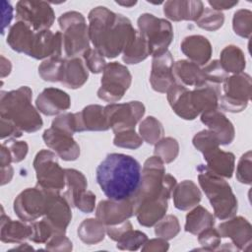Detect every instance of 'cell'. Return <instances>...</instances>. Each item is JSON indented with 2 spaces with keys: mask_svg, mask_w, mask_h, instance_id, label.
Here are the masks:
<instances>
[{
  "mask_svg": "<svg viewBox=\"0 0 252 252\" xmlns=\"http://www.w3.org/2000/svg\"><path fill=\"white\" fill-rule=\"evenodd\" d=\"M35 105L39 112L50 116L69 109L71 99L67 93L56 88H47L38 94Z\"/></svg>",
  "mask_w": 252,
  "mask_h": 252,
  "instance_id": "d6986e66",
  "label": "cell"
},
{
  "mask_svg": "<svg viewBox=\"0 0 252 252\" xmlns=\"http://www.w3.org/2000/svg\"><path fill=\"white\" fill-rule=\"evenodd\" d=\"M202 70V83L200 86L208 84L220 86L227 78V73L223 70L219 60H213L205 65ZM199 87V86H198Z\"/></svg>",
  "mask_w": 252,
  "mask_h": 252,
  "instance_id": "8d00e7d4",
  "label": "cell"
},
{
  "mask_svg": "<svg viewBox=\"0 0 252 252\" xmlns=\"http://www.w3.org/2000/svg\"><path fill=\"white\" fill-rule=\"evenodd\" d=\"M116 3L118 5L127 7V8H131L137 4V1H116Z\"/></svg>",
  "mask_w": 252,
  "mask_h": 252,
  "instance_id": "be15d7a7",
  "label": "cell"
},
{
  "mask_svg": "<svg viewBox=\"0 0 252 252\" xmlns=\"http://www.w3.org/2000/svg\"><path fill=\"white\" fill-rule=\"evenodd\" d=\"M122 60L127 64H137L151 55L149 44L145 36L137 31L134 39L127 45L122 53Z\"/></svg>",
  "mask_w": 252,
  "mask_h": 252,
  "instance_id": "d6a6232c",
  "label": "cell"
},
{
  "mask_svg": "<svg viewBox=\"0 0 252 252\" xmlns=\"http://www.w3.org/2000/svg\"><path fill=\"white\" fill-rule=\"evenodd\" d=\"M43 219L52 226L55 233H65L72 219L71 205L60 192L49 191L46 212Z\"/></svg>",
  "mask_w": 252,
  "mask_h": 252,
  "instance_id": "5bb4252c",
  "label": "cell"
},
{
  "mask_svg": "<svg viewBox=\"0 0 252 252\" xmlns=\"http://www.w3.org/2000/svg\"><path fill=\"white\" fill-rule=\"evenodd\" d=\"M172 72L178 84L184 87H198L202 83V70L199 65L188 60L174 62Z\"/></svg>",
  "mask_w": 252,
  "mask_h": 252,
  "instance_id": "f546056e",
  "label": "cell"
},
{
  "mask_svg": "<svg viewBox=\"0 0 252 252\" xmlns=\"http://www.w3.org/2000/svg\"><path fill=\"white\" fill-rule=\"evenodd\" d=\"M214 224L215 219L213 215L204 207L197 206L186 216L185 230L192 234H198Z\"/></svg>",
  "mask_w": 252,
  "mask_h": 252,
  "instance_id": "4dcf8cb0",
  "label": "cell"
},
{
  "mask_svg": "<svg viewBox=\"0 0 252 252\" xmlns=\"http://www.w3.org/2000/svg\"><path fill=\"white\" fill-rule=\"evenodd\" d=\"M89 72L85 62L79 58L64 59L60 83L69 89H78L88 80Z\"/></svg>",
  "mask_w": 252,
  "mask_h": 252,
  "instance_id": "484cf974",
  "label": "cell"
},
{
  "mask_svg": "<svg viewBox=\"0 0 252 252\" xmlns=\"http://www.w3.org/2000/svg\"><path fill=\"white\" fill-rule=\"evenodd\" d=\"M236 178L241 183H244V184L251 183V152L250 151L242 155V157L240 158L237 164V169H236Z\"/></svg>",
  "mask_w": 252,
  "mask_h": 252,
  "instance_id": "f907efd6",
  "label": "cell"
},
{
  "mask_svg": "<svg viewBox=\"0 0 252 252\" xmlns=\"http://www.w3.org/2000/svg\"><path fill=\"white\" fill-rule=\"evenodd\" d=\"M209 5L212 7V9L220 11L221 10H226V9H231L232 7L236 6L238 1H208Z\"/></svg>",
  "mask_w": 252,
  "mask_h": 252,
  "instance_id": "680465c9",
  "label": "cell"
},
{
  "mask_svg": "<svg viewBox=\"0 0 252 252\" xmlns=\"http://www.w3.org/2000/svg\"><path fill=\"white\" fill-rule=\"evenodd\" d=\"M32 231L30 239L35 243H46L55 233L52 226L44 219L38 221H32Z\"/></svg>",
  "mask_w": 252,
  "mask_h": 252,
  "instance_id": "bcb514c9",
  "label": "cell"
},
{
  "mask_svg": "<svg viewBox=\"0 0 252 252\" xmlns=\"http://www.w3.org/2000/svg\"><path fill=\"white\" fill-rule=\"evenodd\" d=\"M33 167L36 172L37 186L54 192H60L65 188V169L61 168L53 152L49 150L38 152L33 160Z\"/></svg>",
  "mask_w": 252,
  "mask_h": 252,
  "instance_id": "ba28073f",
  "label": "cell"
},
{
  "mask_svg": "<svg viewBox=\"0 0 252 252\" xmlns=\"http://www.w3.org/2000/svg\"><path fill=\"white\" fill-rule=\"evenodd\" d=\"M139 131L141 138L150 145L157 144L164 133L161 123L153 116H149L141 122Z\"/></svg>",
  "mask_w": 252,
  "mask_h": 252,
  "instance_id": "d590c367",
  "label": "cell"
},
{
  "mask_svg": "<svg viewBox=\"0 0 252 252\" xmlns=\"http://www.w3.org/2000/svg\"><path fill=\"white\" fill-rule=\"evenodd\" d=\"M137 23L139 32L148 41L153 57L167 51V47L173 38V29L168 21L145 13L138 18Z\"/></svg>",
  "mask_w": 252,
  "mask_h": 252,
  "instance_id": "52a82bcc",
  "label": "cell"
},
{
  "mask_svg": "<svg viewBox=\"0 0 252 252\" xmlns=\"http://www.w3.org/2000/svg\"><path fill=\"white\" fill-rule=\"evenodd\" d=\"M173 64L172 55L168 50L158 56L153 57L150 82L155 91L166 93L175 84V78L172 72Z\"/></svg>",
  "mask_w": 252,
  "mask_h": 252,
  "instance_id": "e0dca14e",
  "label": "cell"
},
{
  "mask_svg": "<svg viewBox=\"0 0 252 252\" xmlns=\"http://www.w3.org/2000/svg\"><path fill=\"white\" fill-rule=\"evenodd\" d=\"M168 249V243L165 239L158 237L151 240H147L145 246L142 248L143 251H165Z\"/></svg>",
  "mask_w": 252,
  "mask_h": 252,
  "instance_id": "9f6ffc18",
  "label": "cell"
},
{
  "mask_svg": "<svg viewBox=\"0 0 252 252\" xmlns=\"http://www.w3.org/2000/svg\"><path fill=\"white\" fill-rule=\"evenodd\" d=\"M204 11L202 1L170 0L164 2V15L175 22L178 21H197Z\"/></svg>",
  "mask_w": 252,
  "mask_h": 252,
  "instance_id": "7402d4cb",
  "label": "cell"
},
{
  "mask_svg": "<svg viewBox=\"0 0 252 252\" xmlns=\"http://www.w3.org/2000/svg\"><path fill=\"white\" fill-rule=\"evenodd\" d=\"M201 121L209 127L219 140L220 145H228L234 139V128L226 116L218 109L203 112Z\"/></svg>",
  "mask_w": 252,
  "mask_h": 252,
  "instance_id": "44dd1931",
  "label": "cell"
},
{
  "mask_svg": "<svg viewBox=\"0 0 252 252\" xmlns=\"http://www.w3.org/2000/svg\"><path fill=\"white\" fill-rule=\"evenodd\" d=\"M32 90L23 86L10 92H1L0 118L16 125L21 131L32 133L43 124L37 110L32 104Z\"/></svg>",
  "mask_w": 252,
  "mask_h": 252,
  "instance_id": "277c9868",
  "label": "cell"
},
{
  "mask_svg": "<svg viewBox=\"0 0 252 252\" xmlns=\"http://www.w3.org/2000/svg\"><path fill=\"white\" fill-rule=\"evenodd\" d=\"M106 227L97 219H87L78 227V235L86 244H96L103 240Z\"/></svg>",
  "mask_w": 252,
  "mask_h": 252,
  "instance_id": "e575fe53",
  "label": "cell"
},
{
  "mask_svg": "<svg viewBox=\"0 0 252 252\" xmlns=\"http://www.w3.org/2000/svg\"><path fill=\"white\" fill-rule=\"evenodd\" d=\"M95 206V195L89 190L84 191L75 201L74 207L83 213H92Z\"/></svg>",
  "mask_w": 252,
  "mask_h": 252,
  "instance_id": "db71d44e",
  "label": "cell"
},
{
  "mask_svg": "<svg viewBox=\"0 0 252 252\" xmlns=\"http://www.w3.org/2000/svg\"><path fill=\"white\" fill-rule=\"evenodd\" d=\"M42 139L45 145L64 160H75L80 156L79 145L67 132L50 127L43 132Z\"/></svg>",
  "mask_w": 252,
  "mask_h": 252,
  "instance_id": "2e32d148",
  "label": "cell"
},
{
  "mask_svg": "<svg viewBox=\"0 0 252 252\" xmlns=\"http://www.w3.org/2000/svg\"><path fill=\"white\" fill-rule=\"evenodd\" d=\"M7 43L13 50L35 59L61 57L63 36L49 30L35 32L18 21L9 30Z\"/></svg>",
  "mask_w": 252,
  "mask_h": 252,
  "instance_id": "3957f363",
  "label": "cell"
},
{
  "mask_svg": "<svg viewBox=\"0 0 252 252\" xmlns=\"http://www.w3.org/2000/svg\"><path fill=\"white\" fill-rule=\"evenodd\" d=\"M203 156L210 170L221 177L230 178L232 176L235 160L232 153L221 151L218 147L203 154Z\"/></svg>",
  "mask_w": 252,
  "mask_h": 252,
  "instance_id": "83f0119b",
  "label": "cell"
},
{
  "mask_svg": "<svg viewBox=\"0 0 252 252\" xmlns=\"http://www.w3.org/2000/svg\"><path fill=\"white\" fill-rule=\"evenodd\" d=\"M179 146L175 139L171 137H166L160 139L155 147L154 154L158 157L163 162L169 163L174 160L178 155Z\"/></svg>",
  "mask_w": 252,
  "mask_h": 252,
  "instance_id": "f35d334b",
  "label": "cell"
},
{
  "mask_svg": "<svg viewBox=\"0 0 252 252\" xmlns=\"http://www.w3.org/2000/svg\"><path fill=\"white\" fill-rule=\"evenodd\" d=\"M232 28L236 34L248 38L252 30V13L249 10H238L232 19Z\"/></svg>",
  "mask_w": 252,
  "mask_h": 252,
  "instance_id": "7bdbcfd3",
  "label": "cell"
},
{
  "mask_svg": "<svg viewBox=\"0 0 252 252\" xmlns=\"http://www.w3.org/2000/svg\"><path fill=\"white\" fill-rule=\"evenodd\" d=\"M83 58L88 70L95 74L102 72L106 65L104 57L95 48L87 49L83 54Z\"/></svg>",
  "mask_w": 252,
  "mask_h": 252,
  "instance_id": "7dc6e473",
  "label": "cell"
},
{
  "mask_svg": "<svg viewBox=\"0 0 252 252\" xmlns=\"http://www.w3.org/2000/svg\"><path fill=\"white\" fill-rule=\"evenodd\" d=\"M169 198V195L163 194L137 205L134 208V215H136L139 223L143 226H153L165 216Z\"/></svg>",
  "mask_w": 252,
  "mask_h": 252,
  "instance_id": "ac0fdd59",
  "label": "cell"
},
{
  "mask_svg": "<svg viewBox=\"0 0 252 252\" xmlns=\"http://www.w3.org/2000/svg\"><path fill=\"white\" fill-rule=\"evenodd\" d=\"M193 145L202 154H205L215 148H218L220 146V143L216 135L208 129L202 130L194 136Z\"/></svg>",
  "mask_w": 252,
  "mask_h": 252,
  "instance_id": "f6af8a7d",
  "label": "cell"
},
{
  "mask_svg": "<svg viewBox=\"0 0 252 252\" xmlns=\"http://www.w3.org/2000/svg\"><path fill=\"white\" fill-rule=\"evenodd\" d=\"M101 105L92 104L82 111L75 113L77 132L83 131H106L109 129L104 111Z\"/></svg>",
  "mask_w": 252,
  "mask_h": 252,
  "instance_id": "603a6c76",
  "label": "cell"
},
{
  "mask_svg": "<svg viewBox=\"0 0 252 252\" xmlns=\"http://www.w3.org/2000/svg\"><path fill=\"white\" fill-rule=\"evenodd\" d=\"M23 134V131H21L16 125H14L12 122L0 118V138L3 140L5 138H19Z\"/></svg>",
  "mask_w": 252,
  "mask_h": 252,
  "instance_id": "11a10c76",
  "label": "cell"
},
{
  "mask_svg": "<svg viewBox=\"0 0 252 252\" xmlns=\"http://www.w3.org/2000/svg\"><path fill=\"white\" fill-rule=\"evenodd\" d=\"M11 69H12L11 62L7 58H5L3 55H1V78L8 76L11 72Z\"/></svg>",
  "mask_w": 252,
  "mask_h": 252,
  "instance_id": "6125c7cd",
  "label": "cell"
},
{
  "mask_svg": "<svg viewBox=\"0 0 252 252\" xmlns=\"http://www.w3.org/2000/svg\"><path fill=\"white\" fill-rule=\"evenodd\" d=\"M49 191L39 186L27 188L14 201V211L24 221H34L43 217L48 204Z\"/></svg>",
  "mask_w": 252,
  "mask_h": 252,
  "instance_id": "8fae6325",
  "label": "cell"
},
{
  "mask_svg": "<svg viewBox=\"0 0 252 252\" xmlns=\"http://www.w3.org/2000/svg\"><path fill=\"white\" fill-rule=\"evenodd\" d=\"M181 51L197 65H206L212 56V45L203 35L186 36L180 45Z\"/></svg>",
  "mask_w": 252,
  "mask_h": 252,
  "instance_id": "d4e9b609",
  "label": "cell"
},
{
  "mask_svg": "<svg viewBox=\"0 0 252 252\" xmlns=\"http://www.w3.org/2000/svg\"><path fill=\"white\" fill-rule=\"evenodd\" d=\"M13 177V167L10 165L1 167V185H5L11 181Z\"/></svg>",
  "mask_w": 252,
  "mask_h": 252,
  "instance_id": "94428289",
  "label": "cell"
},
{
  "mask_svg": "<svg viewBox=\"0 0 252 252\" xmlns=\"http://www.w3.org/2000/svg\"><path fill=\"white\" fill-rule=\"evenodd\" d=\"M13 18V7L7 1H2V29L1 33L4 34L6 28L9 26Z\"/></svg>",
  "mask_w": 252,
  "mask_h": 252,
  "instance_id": "6f0895ef",
  "label": "cell"
},
{
  "mask_svg": "<svg viewBox=\"0 0 252 252\" xmlns=\"http://www.w3.org/2000/svg\"><path fill=\"white\" fill-rule=\"evenodd\" d=\"M2 144L10 151L13 162H20L25 159L29 150V146L25 141H17L15 138H10Z\"/></svg>",
  "mask_w": 252,
  "mask_h": 252,
  "instance_id": "681fc988",
  "label": "cell"
},
{
  "mask_svg": "<svg viewBox=\"0 0 252 252\" xmlns=\"http://www.w3.org/2000/svg\"><path fill=\"white\" fill-rule=\"evenodd\" d=\"M59 26L63 32V48L68 58L83 55L90 48L89 27L84 16L76 11L62 14L58 18Z\"/></svg>",
  "mask_w": 252,
  "mask_h": 252,
  "instance_id": "8992f818",
  "label": "cell"
},
{
  "mask_svg": "<svg viewBox=\"0 0 252 252\" xmlns=\"http://www.w3.org/2000/svg\"><path fill=\"white\" fill-rule=\"evenodd\" d=\"M198 241L206 250H216L220 243V235L218 229L211 226L198 233Z\"/></svg>",
  "mask_w": 252,
  "mask_h": 252,
  "instance_id": "c3c4849f",
  "label": "cell"
},
{
  "mask_svg": "<svg viewBox=\"0 0 252 252\" xmlns=\"http://www.w3.org/2000/svg\"><path fill=\"white\" fill-rule=\"evenodd\" d=\"M174 207L186 211L196 206L201 201V192L197 185L191 180H184L174 186L172 190Z\"/></svg>",
  "mask_w": 252,
  "mask_h": 252,
  "instance_id": "f1b7e54d",
  "label": "cell"
},
{
  "mask_svg": "<svg viewBox=\"0 0 252 252\" xmlns=\"http://www.w3.org/2000/svg\"><path fill=\"white\" fill-rule=\"evenodd\" d=\"M66 177V190L63 193V196L67 199L71 207H74L76 199L87 190V179L85 175L76 169L67 168L65 169Z\"/></svg>",
  "mask_w": 252,
  "mask_h": 252,
  "instance_id": "1f68e13d",
  "label": "cell"
},
{
  "mask_svg": "<svg viewBox=\"0 0 252 252\" xmlns=\"http://www.w3.org/2000/svg\"><path fill=\"white\" fill-rule=\"evenodd\" d=\"M51 127L59 129L61 131L67 132L71 135L77 132L76 127V120H75V113H64L57 116L53 121Z\"/></svg>",
  "mask_w": 252,
  "mask_h": 252,
  "instance_id": "816d5d0a",
  "label": "cell"
},
{
  "mask_svg": "<svg viewBox=\"0 0 252 252\" xmlns=\"http://www.w3.org/2000/svg\"><path fill=\"white\" fill-rule=\"evenodd\" d=\"M224 22V16L220 11L214 10L212 8H204L203 13L196 21V24L201 29L206 31H217Z\"/></svg>",
  "mask_w": 252,
  "mask_h": 252,
  "instance_id": "60d3db41",
  "label": "cell"
},
{
  "mask_svg": "<svg viewBox=\"0 0 252 252\" xmlns=\"http://www.w3.org/2000/svg\"><path fill=\"white\" fill-rule=\"evenodd\" d=\"M131 74L126 66L118 62L107 63L102 71L101 85L97 96L107 102L120 100L131 85Z\"/></svg>",
  "mask_w": 252,
  "mask_h": 252,
  "instance_id": "9c48e42d",
  "label": "cell"
},
{
  "mask_svg": "<svg viewBox=\"0 0 252 252\" xmlns=\"http://www.w3.org/2000/svg\"><path fill=\"white\" fill-rule=\"evenodd\" d=\"M166 93L170 106L179 117L186 120H193L199 115L192 104L191 91L189 89L175 83Z\"/></svg>",
  "mask_w": 252,
  "mask_h": 252,
  "instance_id": "ffe728a7",
  "label": "cell"
},
{
  "mask_svg": "<svg viewBox=\"0 0 252 252\" xmlns=\"http://www.w3.org/2000/svg\"><path fill=\"white\" fill-rule=\"evenodd\" d=\"M142 176L139 161L124 154H109L98 164L95 177L101 191L111 200L132 199Z\"/></svg>",
  "mask_w": 252,
  "mask_h": 252,
  "instance_id": "7a4b0ae2",
  "label": "cell"
},
{
  "mask_svg": "<svg viewBox=\"0 0 252 252\" xmlns=\"http://www.w3.org/2000/svg\"><path fill=\"white\" fill-rule=\"evenodd\" d=\"M220 63L226 73L239 74L245 68V57L239 47L227 45L220 52Z\"/></svg>",
  "mask_w": 252,
  "mask_h": 252,
  "instance_id": "836d02e7",
  "label": "cell"
},
{
  "mask_svg": "<svg viewBox=\"0 0 252 252\" xmlns=\"http://www.w3.org/2000/svg\"><path fill=\"white\" fill-rule=\"evenodd\" d=\"M147 240L148 237L144 232L134 230L133 227H131L117 239L116 246L121 250H137L140 246L145 244Z\"/></svg>",
  "mask_w": 252,
  "mask_h": 252,
  "instance_id": "ab89813d",
  "label": "cell"
},
{
  "mask_svg": "<svg viewBox=\"0 0 252 252\" xmlns=\"http://www.w3.org/2000/svg\"><path fill=\"white\" fill-rule=\"evenodd\" d=\"M218 231L220 236L231 238L239 249H244V245L251 242V225L242 217H236L220 223Z\"/></svg>",
  "mask_w": 252,
  "mask_h": 252,
  "instance_id": "cb8c5ba5",
  "label": "cell"
},
{
  "mask_svg": "<svg viewBox=\"0 0 252 252\" xmlns=\"http://www.w3.org/2000/svg\"><path fill=\"white\" fill-rule=\"evenodd\" d=\"M197 170L199 184L209 199L215 216L220 220L233 217L237 211V200L229 184L221 176L210 170L207 165L200 164Z\"/></svg>",
  "mask_w": 252,
  "mask_h": 252,
  "instance_id": "5b68a950",
  "label": "cell"
},
{
  "mask_svg": "<svg viewBox=\"0 0 252 252\" xmlns=\"http://www.w3.org/2000/svg\"><path fill=\"white\" fill-rule=\"evenodd\" d=\"M95 216L104 225L118 224L134 216L133 201L132 199L100 201L96 207Z\"/></svg>",
  "mask_w": 252,
  "mask_h": 252,
  "instance_id": "9a60e30c",
  "label": "cell"
},
{
  "mask_svg": "<svg viewBox=\"0 0 252 252\" xmlns=\"http://www.w3.org/2000/svg\"><path fill=\"white\" fill-rule=\"evenodd\" d=\"M142 143L143 139L135 132L134 129L115 133V137L113 140V144L116 147L131 150L138 149L142 145Z\"/></svg>",
  "mask_w": 252,
  "mask_h": 252,
  "instance_id": "ee69618b",
  "label": "cell"
},
{
  "mask_svg": "<svg viewBox=\"0 0 252 252\" xmlns=\"http://www.w3.org/2000/svg\"><path fill=\"white\" fill-rule=\"evenodd\" d=\"M223 84V94L219 103L221 109L229 112L242 111L251 96V78L247 74L239 73L227 77Z\"/></svg>",
  "mask_w": 252,
  "mask_h": 252,
  "instance_id": "30bf717a",
  "label": "cell"
},
{
  "mask_svg": "<svg viewBox=\"0 0 252 252\" xmlns=\"http://www.w3.org/2000/svg\"><path fill=\"white\" fill-rule=\"evenodd\" d=\"M1 156H0V165L1 167L2 166H7V165H10L12 161V157H11V154H10V151L8 150V148L2 144L1 145Z\"/></svg>",
  "mask_w": 252,
  "mask_h": 252,
  "instance_id": "91938a15",
  "label": "cell"
},
{
  "mask_svg": "<svg viewBox=\"0 0 252 252\" xmlns=\"http://www.w3.org/2000/svg\"><path fill=\"white\" fill-rule=\"evenodd\" d=\"M16 18L35 32L46 31L52 26L55 15L52 7L45 1H19L16 5Z\"/></svg>",
  "mask_w": 252,
  "mask_h": 252,
  "instance_id": "7c38bea8",
  "label": "cell"
},
{
  "mask_svg": "<svg viewBox=\"0 0 252 252\" xmlns=\"http://www.w3.org/2000/svg\"><path fill=\"white\" fill-rule=\"evenodd\" d=\"M46 249L51 251H70L72 242L65 236V233H54L46 242Z\"/></svg>",
  "mask_w": 252,
  "mask_h": 252,
  "instance_id": "f5cc1de1",
  "label": "cell"
},
{
  "mask_svg": "<svg viewBox=\"0 0 252 252\" xmlns=\"http://www.w3.org/2000/svg\"><path fill=\"white\" fill-rule=\"evenodd\" d=\"M0 239L5 243H23L30 239L32 235V224H26L23 221L13 220L6 216L2 209L1 214Z\"/></svg>",
  "mask_w": 252,
  "mask_h": 252,
  "instance_id": "4316f807",
  "label": "cell"
},
{
  "mask_svg": "<svg viewBox=\"0 0 252 252\" xmlns=\"http://www.w3.org/2000/svg\"><path fill=\"white\" fill-rule=\"evenodd\" d=\"M109 128L115 133L134 129L145 113V106L140 101L110 103L103 108Z\"/></svg>",
  "mask_w": 252,
  "mask_h": 252,
  "instance_id": "4fadbf2b",
  "label": "cell"
},
{
  "mask_svg": "<svg viewBox=\"0 0 252 252\" xmlns=\"http://www.w3.org/2000/svg\"><path fill=\"white\" fill-rule=\"evenodd\" d=\"M156 224H157L156 228H155L156 235L158 237H161L165 240L175 237L180 230L178 219L172 215L163 217Z\"/></svg>",
  "mask_w": 252,
  "mask_h": 252,
  "instance_id": "b9f144b4",
  "label": "cell"
},
{
  "mask_svg": "<svg viewBox=\"0 0 252 252\" xmlns=\"http://www.w3.org/2000/svg\"><path fill=\"white\" fill-rule=\"evenodd\" d=\"M64 59L52 57L44 60L38 67L39 76L47 82H60Z\"/></svg>",
  "mask_w": 252,
  "mask_h": 252,
  "instance_id": "74e56055",
  "label": "cell"
},
{
  "mask_svg": "<svg viewBox=\"0 0 252 252\" xmlns=\"http://www.w3.org/2000/svg\"><path fill=\"white\" fill-rule=\"evenodd\" d=\"M89 36L94 47L103 57L114 58L123 53L136 36L130 20L106 7L98 6L89 13Z\"/></svg>",
  "mask_w": 252,
  "mask_h": 252,
  "instance_id": "6da1fadb",
  "label": "cell"
}]
</instances>
